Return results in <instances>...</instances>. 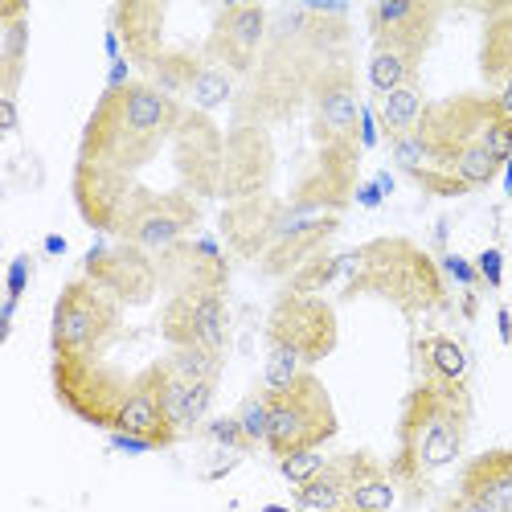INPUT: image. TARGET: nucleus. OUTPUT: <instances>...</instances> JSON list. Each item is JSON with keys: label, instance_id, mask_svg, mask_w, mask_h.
Here are the masks:
<instances>
[{"label": "nucleus", "instance_id": "10", "mask_svg": "<svg viewBox=\"0 0 512 512\" xmlns=\"http://www.w3.org/2000/svg\"><path fill=\"white\" fill-rule=\"evenodd\" d=\"M82 279H91L103 287L115 304H152V295L160 291V267L156 254L127 246V242H95L82 259Z\"/></svg>", "mask_w": 512, "mask_h": 512}, {"label": "nucleus", "instance_id": "25", "mask_svg": "<svg viewBox=\"0 0 512 512\" xmlns=\"http://www.w3.org/2000/svg\"><path fill=\"white\" fill-rule=\"evenodd\" d=\"M455 492L488 504L492 512H512V447H492L476 459H467Z\"/></svg>", "mask_w": 512, "mask_h": 512}, {"label": "nucleus", "instance_id": "36", "mask_svg": "<svg viewBox=\"0 0 512 512\" xmlns=\"http://www.w3.org/2000/svg\"><path fill=\"white\" fill-rule=\"evenodd\" d=\"M238 422H242V431L250 439V447H267V431H271V394L259 390V394H250L238 410Z\"/></svg>", "mask_w": 512, "mask_h": 512}, {"label": "nucleus", "instance_id": "26", "mask_svg": "<svg viewBox=\"0 0 512 512\" xmlns=\"http://www.w3.org/2000/svg\"><path fill=\"white\" fill-rule=\"evenodd\" d=\"M156 365H160V406H164L168 426H173L177 435H193L197 426H205L218 386H209V381H181L177 373L164 369V361H156Z\"/></svg>", "mask_w": 512, "mask_h": 512}, {"label": "nucleus", "instance_id": "5", "mask_svg": "<svg viewBox=\"0 0 512 512\" xmlns=\"http://www.w3.org/2000/svg\"><path fill=\"white\" fill-rule=\"evenodd\" d=\"M123 304H115L91 279H70L54 304L50 353L54 357H103L119 336Z\"/></svg>", "mask_w": 512, "mask_h": 512}, {"label": "nucleus", "instance_id": "2", "mask_svg": "<svg viewBox=\"0 0 512 512\" xmlns=\"http://www.w3.org/2000/svg\"><path fill=\"white\" fill-rule=\"evenodd\" d=\"M467 426H472L467 386L418 381L398 414V451L390 459V480L418 496L443 467H451L463 455Z\"/></svg>", "mask_w": 512, "mask_h": 512}, {"label": "nucleus", "instance_id": "16", "mask_svg": "<svg viewBox=\"0 0 512 512\" xmlns=\"http://www.w3.org/2000/svg\"><path fill=\"white\" fill-rule=\"evenodd\" d=\"M271 177H275V144L267 127L254 123H234L226 136V173H222V201H259L271 197Z\"/></svg>", "mask_w": 512, "mask_h": 512}, {"label": "nucleus", "instance_id": "19", "mask_svg": "<svg viewBox=\"0 0 512 512\" xmlns=\"http://www.w3.org/2000/svg\"><path fill=\"white\" fill-rule=\"evenodd\" d=\"M279 226H283V201L275 197L238 201L222 209V238L246 263H263V254L279 238Z\"/></svg>", "mask_w": 512, "mask_h": 512}, {"label": "nucleus", "instance_id": "17", "mask_svg": "<svg viewBox=\"0 0 512 512\" xmlns=\"http://www.w3.org/2000/svg\"><path fill=\"white\" fill-rule=\"evenodd\" d=\"M74 205L82 213V222L99 234H119L127 209H132L136 197V177L123 173V168L111 164H95V160H78L74 164Z\"/></svg>", "mask_w": 512, "mask_h": 512}, {"label": "nucleus", "instance_id": "27", "mask_svg": "<svg viewBox=\"0 0 512 512\" xmlns=\"http://www.w3.org/2000/svg\"><path fill=\"white\" fill-rule=\"evenodd\" d=\"M414 357L422 369V381H435V386H467V361L463 345L447 332H426L414 340Z\"/></svg>", "mask_w": 512, "mask_h": 512}, {"label": "nucleus", "instance_id": "18", "mask_svg": "<svg viewBox=\"0 0 512 512\" xmlns=\"http://www.w3.org/2000/svg\"><path fill=\"white\" fill-rule=\"evenodd\" d=\"M160 267V287L168 295H185V291H222L230 287V259L218 238H185L173 250L156 254Z\"/></svg>", "mask_w": 512, "mask_h": 512}, {"label": "nucleus", "instance_id": "12", "mask_svg": "<svg viewBox=\"0 0 512 512\" xmlns=\"http://www.w3.org/2000/svg\"><path fill=\"white\" fill-rule=\"evenodd\" d=\"M173 164L181 189L197 201L222 197V173H226V136L222 127L201 111H185L177 136H173Z\"/></svg>", "mask_w": 512, "mask_h": 512}, {"label": "nucleus", "instance_id": "41", "mask_svg": "<svg viewBox=\"0 0 512 512\" xmlns=\"http://www.w3.org/2000/svg\"><path fill=\"white\" fill-rule=\"evenodd\" d=\"M29 275H33V254H17L9 263V279H5V300L9 304H21V295L29 287Z\"/></svg>", "mask_w": 512, "mask_h": 512}, {"label": "nucleus", "instance_id": "23", "mask_svg": "<svg viewBox=\"0 0 512 512\" xmlns=\"http://www.w3.org/2000/svg\"><path fill=\"white\" fill-rule=\"evenodd\" d=\"M336 230H340V218H336V213H328V218H312V222H295V226H287V230L275 238V246L263 254L259 271H263L267 279H291L300 267H308L316 254L328 250V238H332Z\"/></svg>", "mask_w": 512, "mask_h": 512}, {"label": "nucleus", "instance_id": "21", "mask_svg": "<svg viewBox=\"0 0 512 512\" xmlns=\"http://www.w3.org/2000/svg\"><path fill=\"white\" fill-rule=\"evenodd\" d=\"M164 21H168V5H156V0H123V5L111 9V29L123 41L127 62L140 66L144 74L164 54Z\"/></svg>", "mask_w": 512, "mask_h": 512}, {"label": "nucleus", "instance_id": "49", "mask_svg": "<svg viewBox=\"0 0 512 512\" xmlns=\"http://www.w3.org/2000/svg\"><path fill=\"white\" fill-rule=\"evenodd\" d=\"M496 328H500V340H504V345H512V312H508V308L496 312Z\"/></svg>", "mask_w": 512, "mask_h": 512}, {"label": "nucleus", "instance_id": "9", "mask_svg": "<svg viewBox=\"0 0 512 512\" xmlns=\"http://www.w3.org/2000/svg\"><path fill=\"white\" fill-rule=\"evenodd\" d=\"M340 324L324 295H279L267 316V345L295 353L308 369L336 353Z\"/></svg>", "mask_w": 512, "mask_h": 512}, {"label": "nucleus", "instance_id": "15", "mask_svg": "<svg viewBox=\"0 0 512 512\" xmlns=\"http://www.w3.org/2000/svg\"><path fill=\"white\" fill-rule=\"evenodd\" d=\"M267 33H271V13L263 5H222L213 13L205 37V58L230 74L250 78V70L259 66L267 50Z\"/></svg>", "mask_w": 512, "mask_h": 512}, {"label": "nucleus", "instance_id": "3", "mask_svg": "<svg viewBox=\"0 0 512 512\" xmlns=\"http://www.w3.org/2000/svg\"><path fill=\"white\" fill-rule=\"evenodd\" d=\"M308 9H287L267 41L259 66L250 70L246 87L238 91L234 123L271 127L300 111V103L312 95V78L320 70V58L308 46Z\"/></svg>", "mask_w": 512, "mask_h": 512}, {"label": "nucleus", "instance_id": "14", "mask_svg": "<svg viewBox=\"0 0 512 512\" xmlns=\"http://www.w3.org/2000/svg\"><path fill=\"white\" fill-rule=\"evenodd\" d=\"M160 332L173 349H213L226 353L230 345V312L222 291H185L168 295L160 312Z\"/></svg>", "mask_w": 512, "mask_h": 512}, {"label": "nucleus", "instance_id": "8", "mask_svg": "<svg viewBox=\"0 0 512 512\" xmlns=\"http://www.w3.org/2000/svg\"><path fill=\"white\" fill-rule=\"evenodd\" d=\"M201 226V201L189 197L185 189H168V193H156V189H136L132 197V209L115 234V242H127V246H140L148 254H164L173 250L177 242H185L193 230Z\"/></svg>", "mask_w": 512, "mask_h": 512}, {"label": "nucleus", "instance_id": "31", "mask_svg": "<svg viewBox=\"0 0 512 512\" xmlns=\"http://www.w3.org/2000/svg\"><path fill=\"white\" fill-rule=\"evenodd\" d=\"M205 62H209L205 50H164L156 58V66L148 70V82H152L156 91H164L168 99L185 103V95L193 91V82L205 70Z\"/></svg>", "mask_w": 512, "mask_h": 512}, {"label": "nucleus", "instance_id": "22", "mask_svg": "<svg viewBox=\"0 0 512 512\" xmlns=\"http://www.w3.org/2000/svg\"><path fill=\"white\" fill-rule=\"evenodd\" d=\"M439 13V5H422V0H381L369 9V33L373 41H398L426 54L439 29Z\"/></svg>", "mask_w": 512, "mask_h": 512}, {"label": "nucleus", "instance_id": "48", "mask_svg": "<svg viewBox=\"0 0 512 512\" xmlns=\"http://www.w3.org/2000/svg\"><path fill=\"white\" fill-rule=\"evenodd\" d=\"M0 119H5V132H17V99H0Z\"/></svg>", "mask_w": 512, "mask_h": 512}, {"label": "nucleus", "instance_id": "54", "mask_svg": "<svg viewBox=\"0 0 512 512\" xmlns=\"http://www.w3.org/2000/svg\"><path fill=\"white\" fill-rule=\"evenodd\" d=\"M332 512H357V508H349V504H340V508H332Z\"/></svg>", "mask_w": 512, "mask_h": 512}, {"label": "nucleus", "instance_id": "11", "mask_svg": "<svg viewBox=\"0 0 512 512\" xmlns=\"http://www.w3.org/2000/svg\"><path fill=\"white\" fill-rule=\"evenodd\" d=\"M312 132L320 144H357V119H361V91H357V66L353 54L332 58L312 78Z\"/></svg>", "mask_w": 512, "mask_h": 512}, {"label": "nucleus", "instance_id": "29", "mask_svg": "<svg viewBox=\"0 0 512 512\" xmlns=\"http://www.w3.org/2000/svg\"><path fill=\"white\" fill-rule=\"evenodd\" d=\"M29 9L25 5H0V99H17L21 74H25V54H29Z\"/></svg>", "mask_w": 512, "mask_h": 512}, {"label": "nucleus", "instance_id": "38", "mask_svg": "<svg viewBox=\"0 0 512 512\" xmlns=\"http://www.w3.org/2000/svg\"><path fill=\"white\" fill-rule=\"evenodd\" d=\"M390 156H394V164L402 168L406 177L422 173V168H431V152H426V144H422V136H418V132L390 140Z\"/></svg>", "mask_w": 512, "mask_h": 512}, {"label": "nucleus", "instance_id": "52", "mask_svg": "<svg viewBox=\"0 0 512 512\" xmlns=\"http://www.w3.org/2000/svg\"><path fill=\"white\" fill-rule=\"evenodd\" d=\"M500 173H504V193H508V197H512V160H508V164H504V168H500Z\"/></svg>", "mask_w": 512, "mask_h": 512}, {"label": "nucleus", "instance_id": "20", "mask_svg": "<svg viewBox=\"0 0 512 512\" xmlns=\"http://www.w3.org/2000/svg\"><path fill=\"white\" fill-rule=\"evenodd\" d=\"M115 431H119V435L148 439L156 451L173 447V443L181 439L173 426H168L164 406H160V365H148L140 377H132V390H127V398H123V406H119Z\"/></svg>", "mask_w": 512, "mask_h": 512}, {"label": "nucleus", "instance_id": "13", "mask_svg": "<svg viewBox=\"0 0 512 512\" xmlns=\"http://www.w3.org/2000/svg\"><path fill=\"white\" fill-rule=\"evenodd\" d=\"M357 160H361L357 144H320L312 168L295 181L287 205L308 213V218H328V213L340 218L349 197H357Z\"/></svg>", "mask_w": 512, "mask_h": 512}, {"label": "nucleus", "instance_id": "53", "mask_svg": "<svg viewBox=\"0 0 512 512\" xmlns=\"http://www.w3.org/2000/svg\"><path fill=\"white\" fill-rule=\"evenodd\" d=\"M263 512H291V508H283V504H267Z\"/></svg>", "mask_w": 512, "mask_h": 512}, {"label": "nucleus", "instance_id": "50", "mask_svg": "<svg viewBox=\"0 0 512 512\" xmlns=\"http://www.w3.org/2000/svg\"><path fill=\"white\" fill-rule=\"evenodd\" d=\"M46 254H66V238L62 234H50L46 238Z\"/></svg>", "mask_w": 512, "mask_h": 512}, {"label": "nucleus", "instance_id": "33", "mask_svg": "<svg viewBox=\"0 0 512 512\" xmlns=\"http://www.w3.org/2000/svg\"><path fill=\"white\" fill-rule=\"evenodd\" d=\"M230 99H234V74H230V70H222L218 62H205V70H201V74H197V82H193V91L185 95V107H189V111L209 115V111L226 107Z\"/></svg>", "mask_w": 512, "mask_h": 512}, {"label": "nucleus", "instance_id": "4", "mask_svg": "<svg viewBox=\"0 0 512 512\" xmlns=\"http://www.w3.org/2000/svg\"><path fill=\"white\" fill-rule=\"evenodd\" d=\"M345 295H377L402 316H426L447 304L443 267L410 238H373L361 246V271L345 283Z\"/></svg>", "mask_w": 512, "mask_h": 512}, {"label": "nucleus", "instance_id": "51", "mask_svg": "<svg viewBox=\"0 0 512 512\" xmlns=\"http://www.w3.org/2000/svg\"><path fill=\"white\" fill-rule=\"evenodd\" d=\"M377 185H381V193H394V177L390 173H377Z\"/></svg>", "mask_w": 512, "mask_h": 512}, {"label": "nucleus", "instance_id": "40", "mask_svg": "<svg viewBox=\"0 0 512 512\" xmlns=\"http://www.w3.org/2000/svg\"><path fill=\"white\" fill-rule=\"evenodd\" d=\"M205 435H209L213 443H222V447L250 451V439H246V431H242L238 414H234V418H213V422H205Z\"/></svg>", "mask_w": 512, "mask_h": 512}, {"label": "nucleus", "instance_id": "37", "mask_svg": "<svg viewBox=\"0 0 512 512\" xmlns=\"http://www.w3.org/2000/svg\"><path fill=\"white\" fill-rule=\"evenodd\" d=\"M328 467V459L320 455V451H295V455H287V459H279V472H283V480L291 484V488H304L308 480H316L320 472Z\"/></svg>", "mask_w": 512, "mask_h": 512}, {"label": "nucleus", "instance_id": "35", "mask_svg": "<svg viewBox=\"0 0 512 512\" xmlns=\"http://www.w3.org/2000/svg\"><path fill=\"white\" fill-rule=\"evenodd\" d=\"M164 369L177 373L181 381H209V386H218L222 353H213V349H173L164 357Z\"/></svg>", "mask_w": 512, "mask_h": 512}, {"label": "nucleus", "instance_id": "28", "mask_svg": "<svg viewBox=\"0 0 512 512\" xmlns=\"http://www.w3.org/2000/svg\"><path fill=\"white\" fill-rule=\"evenodd\" d=\"M422 58H426L422 50L398 46V41H373V50H369V91L377 99H386L390 91L406 87V82H418Z\"/></svg>", "mask_w": 512, "mask_h": 512}, {"label": "nucleus", "instance_id": "43", "mask_svg": "<svg viewBox=\"0 0 512 512\" xmlns=\"http://www.w3.org/2000/svg\"><path fill=\"white\" fill-rule=\"evenodd\" d=\"M439 267L459 283V287H472V283H480V271H476V263H467L463 254H443L439 259Z\"/></svg>", "mask_w": 512, "mask_h": 512}, {"label": "nucleus", "instance_id": "6", "mask_svg": "<svg viewBox=\"0 0 512 512\" xmlns=\"http://www.w3.org/2000/svg\"><path fill=\"white\" fill-rule=\"evenodd\" d=\"M336 431H340L336 406L324 390V381L312 369L283 394H271L267 451L275 459H287L295 451H320L328 439H336Z\"/></svg>", "mask_w": 512, "mask_h": 512}, {"label": "nucleus", "instance_id": "34", "mask_svg": "<svg viewBox=\"0 0 512 512\" xmlns=\"http://www.w3.org/2000/svg\"><path fill=\"white\" fill-rule=\"evenodd\" d=\"M340 279V254H316L308 267H300L291 279H283V295H324Z\"/></svg>", "mask_w": 512, "mask_h": 512}, {"label": "nucleus", "instance_id": "24", "mask_svg": "<svg viewBox=\"0 0 512 512\" xmlns=\"http://www.w3.org/2000/svg\"><path fill=\"white\" fill-rule=\"evenodd\" d=\"M373 463L377 459L369 451H349V455L328 459V467L316 480H308L304 488H295V508H300V512H332V508H340L349 500L353 484L369 472Z\"/></svg>", "mask_w": 512, "mask_h": 512}, {"label": "nucleus", "instance_id": "47", "mask_svg": "<svg viewBox=\"0 0 512 512\" xmlns=\"http://www.w3.org/2000/svg\"><path fill=\"white\" fill-rule=\"evenodd\" d=\"M496 103H500V111L512 119V74L500 82V87H496Z\"/></svg>", "mask_w": 512, "mask_h": 512}, {"label": "nucleus", "instance_id": "30", "mask_svg": "<svg viewBox=\"0 0 512 512\" xmlns=\"http://www.w3.org/2000/svg\"><path fill=\"white\" fill-rule=\"evenodd\" d=\"M480 74L496 87L512 74V5L488 9V25L480 37Z\"/></svg>", "mask_w": 512, "mask_h": 512}, {"label": "nucleus", "instance_id": "32", "mask_svg": "<svg viewBox=\"0 0 512 512\" xmlns=\"http://www.w3.org/2000/svg\"><path fill=\"white\" fill-rule=\"evenodd\" d=\"M426 107L431 103H426V95H422V82H406V87L390 91L386 99H377V123H381V132H386V140L418 132Z\"/></svg>", "mask_w": 512, "mask_h": 512}, {"label": "nucleus", "instance_id": "39", "mask_svg": "<svg viewBox=\"0 0 512 512\" xmlns=\"http://www.w3.org/2000/svg\"><path fill=\"white\" fill-rule=\"evenodd\" d=\"M410 181H414L422 193H431V197H467V193H472L455 173H447V168H435V164L422 168V173H414Z\"/></svg>", "mask_w": 512, "mask_h": 512}, {"label": "nucleus", "instance_id": "44", "mask_svg": "<svg viewBox=\"0 0 512 512\" xmlns=\"http://www.w3.org/2000/svg\"><path fill=\"white\" fill-rule=\"evenodd\" d=\"M377 111L373 107H361V119H357V148L361 152H369V148H377Z\"/></svg>", "mask_w": 512, "mask_h": 512}, {"label": "nucleus", "instance_id": "42", "mask_svg": "<svg viewBox=\"0 0 512 512\" xmlns=\"http://www.w3.org/2000/svg\"><path fill=\"white\" fill-rule=\"evenodd\" d=\"M476 271H480V279H484L492 291H500V283H504V250H500V246H488L480 259H476Z\"/></svg>", "mask_w": 512, "mask_h": 512}, {"label": "nucleus", "instance_id": "1", "mask_svg": "<svg viewBox=\"0 0 512 512\" xmlns=\"http://www.w3.org/2000/svg\"><path fill=\"white\" fill-rule=\"evenodd\" d=\"M185 111V103L156 91L148 78L127 82L119 91H103L87 127H82L78 160L111 164L136 177L164 144H173Z\"/></svg>", "mask_w": 512, "mask_h": 512}, {"label": "nucleus", "instance_id": "46", "mask_svg": "<svg viewBox=\"0 0 512 512\" xmlns=\"http://www.w3.org/2000/svg\"><path fill=\"white\" fill-rule=\"evenodd\" d=\"M381 197H386V193H381V185H377V181L357 185V201H361L365 209H377V205H381Z\"/></svg>", "mask_w": 512, "mask_h": 512}, {"label": "nucleus", "instance_id": "45", "mask_svg": "<svg viewBox=\"0 0 512 512\" xmlns=\"http://www.w3.org/2000/svg\"><path fill=\"white\" fill-rule=\"evenodd\" d=\"M107 439H111V447H115V451H123V455H144V451H156L148 439H136V435H119V431H111Z\"/></svg>", "mask_w": 512, "mask_h": 512}, {"label": "nucleus", "instance_id": "7", "mask_svg": "<svg viewBox=\"0 0 512 512\" xmlns=\"http://www.w3.org/2000/svg\"><path fill=\"white\" fill-rule=\"evenodd\" d=\"M54 398L95 431H115L119 406L132 390V377L111 369L103 357H54L50 365Z\"/></svg>", "mask_w": 512, "mask_h": 512}]
</instances>
